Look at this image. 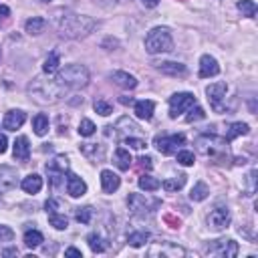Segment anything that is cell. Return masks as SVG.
Wrapping results in <instances>:
<instances>
[{
    "label": "cell",
    "instance_id": "24",
    "mask_svg": "<svg viewBox=\"0 0 258 258\" xmlns=\"http://www.w3.org/2000/svg\"><path fill=\"white\" fill-rule=\"evenodd\" d=\"M153 109H155V103H153L151 99H141V101H137L135 107H133L135 115H137L139 119H145V121H149V119L153 117Z\"/></svg>",
    "mask_w": 258,
    "mask_h": 258
},
{
    "label": "cell",
    "instance_id": "20",
    "mask_svg": "<svg viewBox=\"0 0 258 258\" xmlns=\"http://www.w3.org/2000/svg\"><path fill=\"white\" fill-rule=\"evenodd\" d=\"M119 185H121V177H119L117 173H113L111 169H103V171H101V187H103L105 194L117 191Z\"/></svg>",
    "mask_w": 258,
    "mask_h": 258
},
{
    "label": "cell",
    "instance_id": "8",
    "mask_svg": "<svg viewBox=\"0 0 258 258\" xmlns=\"http://www.w3.org/2000/svg\"><path fill=\"white\" fill-rule=\"evenodd\" d=\"M194 105H196V97L191 93H175L169 97V117L175 119L177 115L185 113Z\"/></svg>",
    "mask_w": 258,
    "mask_h": 258
},
{
    "label": "cell",
    "instance_id": "47",
    "mask_svg": "<svg viewBox=\"0 0 258 258\" xmlns=\"http://www.w3.org/2000/svg\"><path fill=\"white\" fill-rule=\"evenodd\" d=\"M137 161H139V165H141V167H145V169H151V167H153V163H151L153 159H151L149 155H141Z\"/></svg>",
    "mask_w": 258,
    "mask_h": 258
},
{
    "label": "cell",
    "instance_id": "11",
    "mask_svg": "<svg viewBox=\"0 0 258 258\" xmlns=\"http://www.w3.org/2000/svg\"><path fill=\"white\" fill-rule=\"evenodd\" d=\"M149 256H161V258H179V256H185V250L173 242H155L149 250H147Z\"/></svg>",
    "mask_w": 258,
    "mask_h": 258
},
{
    "label": "cell",
    "instance_id": "30",
    "mask_svg": "<svg viewBox=\"0 0 258 258\" xmlns=\"http://www.w3.org/2000/svg\"><path fill=\"white\" fill-rule=\"evenodd\" d=\"M58 64H60V56H58L56 50H52V52L46 56V60H44V64H42V71H44L46 75H52V73L58 71Z\"/></svg>",
    "mask_w": 258,
    "mask_h": 258
},
{
    "label": "cell",
    "instance_id": "33",
    "mask_svg": "<svg viewBox=\"0 0 258 258\" xmlns=\"http://www.w3.org/2000/svg\"><path fill=\"white\" fill-rule=\"evenodd\" d=\"M42 242H44V238H42V234L38 230H26L24 232V244L28 248H38Z\"/></svg>",
    "mask_w": 258,
    "mask_h": 258
},
{
    "label": "cell",
    "instance_id": "31",
    "mask_svg": "<svg viewBox=\"0 0 258 258\" xmlns=\"http://www.w3.org/2000/svg\"><path fill=\"white\" fill-rule=\"evenodd\" d=\"M32 129H34V133L36 135H46V131H48V117L44 115V113H38L34 119H32Z\"/></svg>",
    "mask_w": 258,
    "mask_h": 258
},
{
    "label": "cell",
    "instance_id": "5",
    "mask_svg": "<svg viewBox=\"0 0 258 258\" xmlns=\"http://www.w3.org/2000/svg\"><path fill=\"white\" fill-rule=\"evenodd\" d=\"M89 79H91V75H89L87 67L75 64V62L67 64L64 69H60L58 75H56V81L62 87H69V89H81V87L89 85Z\"/></svg>",
    "mask_w": 258,
    "mask_h": 258
},
{
    "label": "cell",
    "instance_id": "26",
    "mask_svg": "<svg viewBox=\"0 0 258 258\" xmlns=\"http://www.w3.org/2000/svg\"><path fill=\"white\" fill-rule=\"evenodd\" d=\"M87 244H89V248L95 252V254H101V252H105L107 250V240L99 234V232H93V234H89L87 236Z\"/></svg>",
    "mask_w": 258,
    "mask_h": 258
},
{
    "label": "cell",
    "instance_id": "13",
    "mask_svg": "<svg viewBox=\"0 0 258 258\" xmlns=\"http://www.w3.org/2000/svg\"><path fill=\"white\" fill-rule=\"evenodd\" d=\"M230 224V210L226 206H216L210 214H208V226L216 232L226 230Z\"/></svg>",
    "mask_w": 258,
    "mask_h": 258
},
{
    "label": "cell",
    "instance_id": "22",
    "mask_svg": "<svg viewBox=\"0 0 258 258\" xmlns=\"http://www.w3.org/2000/svg\"><path fill=\"white\" fill-rule=\"evenodd\" d=\"M81 151L87 159H91L93 163H101L105 159V149L103 145H97V143H83L81 145Z\"/></svg>",
    "mask_w": 258,
    "mask_h": 258
},
{
    "label": "cell",
    "instance_id": "10",
    "mask_svg": "<svg viewBox=\"0 0 258 258\" xmlns=\"http://www.w3.org/2000/svg\"><path fill=\"white\" fill-rule=\"evenodd\" d=\"M67 169H69V159H67V155H56V157H52V159L46 163V173H48L50 183H52L54 187L60 183V179H62V175H64Z\"/></svg>",
    "mask_w": 258,
    "mask_h": 258
},
{
    "label": "cell",
    "instance_id": "28",
    "mask_svg": "<svg viewBox=\"0 0 258 258\" xmlns=\"http://www.w3.org/2000/svg\"><path fill=\"white\" fill-rule=\"evenodd\" d=\"M131 153L125 149V147H119V149H115V165L121 169V171H127L129 167H131Z\"/></svg>",
    "mask_w": 258,
    "mask_h": 258
},
{
    "label": "cell",
    "instance_id": "14",
    "mask_svg": "<svg viewBox=\"0 0 258 258\" xmlns=\"http://www.w3.org/2000/svg\"><path fill=\"white\" fill-rule=\"evenodd\" d=\"M18 181V173L10 165H0V194L10 191Z\"/></svg>",
    "mask_w": 258,
    "mask_h": 258
},
{
    "label": "cell",
    "instance_id": "51",
    "mask_svg": "<svg viewBox=\"0 0 258 258\" xmlns=\"http://www.w3.org/2000/svg\"><path fill=\"white\" fill-rule=\"evenodd\" d=\"M141 4H143L145 8H155V6L159 4V0H141Z\"/></svg>",
    "mask_w": 258,
    "mask_h": 258
},
{
    "label": "cell",
    "instance_id": "42",
    "mask_svg": "<svg viewBox=\"0 0 258 258\" xmlns=\"http://www.w3.org/2000/svg\"><path fill=\"white\" fill-rule=\"evenodd\" d=\"M95 111L99 113V115H103V117H107V115H111L113 113V107H111V103H107V101H103V99H99V101H95Z\"/></svg>",
    "mask_w": 258,
    "mask_h": 258
},
{
    "label": "cell",
    "instance_id": "3",
    "mask_svg": "<svg viewBox=\"0 0 258 258\" xmlns=\"http://www.w3.org/2000/svg\"><path fill=\"white\" fill-rule=\"evenodd\" d=\"M173 48V38L167 26H155L145 36V50L149 54H161L169 52Z\"/></svg>",
    "mask_w": 258,
    "mask_h": 258
},
{
    "label": "cell",
    "instance_id": "43",
    "mask_svg": "<svg viewBox=\"0 0 258 258\" xmlns=\"http://www.w3.org/2000/svg\"><path fill=\"white\" fill-rule=\"evenodd\" d=\"M121 141H123V145H129V147H133V149H143V147H145V139L139 137V135H135V137H125V139H121Z\"/></svg>",
    "mask_w": 258,
    "mask_h": 258
},
{
    "label": "cell",
    "instance_id": "34",
    "mask_svg": "<svg viewBox=\"0 0 258 258\" xmlns=\"http://www.w3.org/2000/svg\"><path fill=\"white\" fill-rule=\"evenodd\" d=\"M147 240H149V232H145V230H139V232H131V234L127 236V244H129V246H133V248H139V246H143Z\"/></svg>",
    "mask_w": 258,
    "mask_h": 258
},
{
    "label": "cell",
    "instance_id": "25",
    "mask_svg": "<svg viewBox=\"0 0 258 258\" xmlns=\"http://www.w3.org/2000/svg\"><path fill=\"white\" fill-rule=\"evenodd\" d=\"M20 187L26 191V194H38L42 189V177L38 173H30L26 175L22 181H20Z\"/></svg>",
    "mask_w": 258,
    "mask_h": 258
},
{
    "label": "cell",
    "instance_id": "48",
    "mask_svg": "<svg viewBox=\"0 0 258 258\" xmlns=\"http://www.w3.org/2000/svg\"><path fill=\"white\" fill-rule=\"evenodd\" d=\"M64 256H71V258H83L81 250H79V248H75V246L67 248V250H64Z\"/></svg>",
    "mask_w": 258,
    "mask_h": 258
},
{
    "label": "cell",
    "instance_id": "39",
    "mask_svg": "<svg viewBox=\"0 0 258 258\" xmlns=\"http://www.w3.org/2000/svg\"><path fill=\"white\" fill-rule=\"evenodd\" d=\"M95 131H97V127H95V123L91 119H81V123H79V135L91 137Z\"/></svg>",
    "mask_w": 258,
    "mask_h": 258
},
{
    "label": "cell",
    "instance_id": "52",
    "mask_svg": "<svg viewBox=\"0 0 258 258\" xmlns=\"http://www.w3.org/2000/svg\"><path fill=\"white\" fill-rule=\"evenodd\" d=\"M0 14L8 16V14H10V8H8V6H4V4H0Z\"/></svg>",
    "mask_w": 258,
    "mask_h": 258
},
{
    "label": "cell",
    "instance_id": "41",
    "mask_svg": "<svg viewBox=\"0 0 258 258\" xmlns=\"http://www.w3.org/2000/svg\"><path fill=\"white\" fill-rule=\"evenodd\" d=\"M187 111H189V113L185 115V121H187V123H194V121H200V119H204V117H206L204 109H202V107H198V105L189 107Z\"/></svg>",
    "mask_w": 258,
    "mask_h": 258
},
{
    "label": "cell",
    "instance_id": "6",
    "mask_svg": "<svg viewBox=\"0 0 258 258\" xmlns=\"http://www.w3.org/2000/svg\"><path fill=\"white\" fill-rule=\"evenodd\" d=\"M238 242L234 240H214L206 244L204 254L206 256H218V258H234L238 254Z\"/></svg>",
    "mask_w": 258,
    "mask_h": 258
},
{
    "label": "cell",
    "instance_id": "21",
    "mask_svg": "<svg viewBox=\"0 0 258 258\" xmlns=\"http://www.w3.org/2000/svg\"><path fill=\"white\" fill-rule=\"evenodd\" d=\"M109 79H111L117 87H121V89H135V87H137V79H135L133 75L125 73V71H113V73L109 75Z\"/></svg>",
    "mask_w": 258,
    "mask_h": 258
},
{
    "label": "cell",
    "instance_id": "46",
    "mask_svg": "<svg viewBox=\"0 0 258 258\" xmlns=\"http://www.w3.org/2000/svg\"><path fill=\"white\" fill-rule=\"evenodd\" d=\"M163 222L169 224V228H179V218H175L173 214H165L163 216Z\"/></svg>",
    "mask_w": 258,
    "mask_h": 258
},
{
    "label": "cell",
    "instance_id": "37",
    "mask_svg": "<svg viewBox=\"0 0 258 258\" xmlns=\"http://www.w3.org/2000/svg\"><path fill=\"white\" fill-rule=\"evenodd\" d=\"M48 222H50V226H54L56 230H67V226H69V220H67L64 216L56 214V212H48Z\"/></svg>",
    "mask_w": 258,
    "mask_h": 258
},
{
    "label": "cell",
    "instance_id": "44",
    "mask_svg": "<svg viewBox=\"0 0 258 258\" xmlns=\"http://www.w3.org/2000/svg\"><path fill=\"white\" fill-rule=\"evenodd\" d=\"M194 161H196V157H194L191 151H187V149L177 151V163H181V165H194Z\"/></svg>",
    "mask_w": 258,
    "mask_h": 258
},
{
    "label": "cell",
    "instance_id": "9",
    "mask_svg": "<svg viewBox=\"0 0 258 258\" xmlns=\"http://www.w3.org/2000/svg\"><path fill=\"white\" fill-rule=\"evenodd\" d=\"M185 137L181 133H173V135H157L153 145L157 147V151H161L163 155H169V153H175L179 145H183Z\"/></svg>",
    "mask_w": 258,
    "mask_h": 258
},
{
    "label": "cell",
    "instance_id": "2",
    "mask_svg": "<svg viewBox=\"0 0 258 258\" xmlns=\"http://www.w3.org/2000/svg\"><path fill=\"white\" fill-rule=\"evenodd\" d=\"M95 26H97V22L91 16H83V14H75V12H64L58 18V32L67 38H83Z\"/></svg>",
    "mask_w": 258,
    "mask_h": 258
},
{
    "label": "cell",
    "instance_id": "38",
    "mask_svg": "<svg viewBox=\"0 0 258 258\" xmlns=\"http://www.w3.org/2000/svg\"><path fill=\"white\" fill-rule=\"evenodd\" d=\"M238 10L244 16H248V18H254L256 16V4H254V0H240L238 2Z\"/></svg>",
    "mask_w": 258,
    "mask_h": 258
},
{
    "label": "cell",
    "instance_id": "12",
    "mask_svg": "<svg viewBox=\"0 0 258 258\" xmlns=\"http://www.w3.org/2000/svg\"><path fill=\"white\" fill-rule=\"evenodd\" d=\"M226 91H228V85L226 83H212L208 89H206V95H208V101L212 105L214 111H220L224 113V107H222V101L226 99Z\"/></svg>",
    "mask_w": 258,
    "mask_h": 258
},
{
    "label": "cell",
    "instance_id": "54",
    "mask_svg": "<svg viewBox=\"0 0 258 258\" xmlns=\"http://www.w3.org/2000/svg\"><path fill=\"white\" fill-rule=\"evenodd\" d=\"M40 2H50V0H40Z\"/></svg>",
    "mask_w": 258,
    "mask_h": 258
},
{
    "label": "cell",
    "instance_id": "17",
    "mask_svg": "<svg viewBox=\"0 0 258 258\" xmlns=\"http://www.w3.org/2000/svg\"><path fill=\"white\" fill-rule=\"evenodd\" d=\"M26 121V115L24 111L20 109H10L6 115H4V121H2V127L8 129V131H16L18 127H22V123Z\"/></svg>",
    "mask_w": 258,
    "mask_h": 258
},
{
    "label": "cell",
    "instance_id": "27",
    "mask_svg": "<svg viewBox=\"0 0 258 258\" xmlns=\"http://www.w3.org/2000/svg\"><path fill=\"white\" fill-rule=\"evenodd\" d=\"M46 28V20L44 18H40V16H32V18H28L26 22H24V30L28 32V34H40L42 30Z\"/></svg>",
    "mask_w": 258,
    "mask_h": 258
},
{
    "label": "cell",
    "instance_id": "40",
    "mask_svg": "<svg viewBox=\"0 0 258 258\" xmlns=\"http://www.w3.org/2000/svg\"><path fill=\"white\" fill-rule=\"evenodd\" d=\"M75 218H77V222H81V224H89V222H91V218H93V208H91V206L77 208Z\"/></svg>",
    "mask_w": 258,
    "mask_h": 258
},
{
    "label": "cell",
    "instance_id": "49",
    "mask_svg": "<svg viewBox=\"0 0 258 258\" xmlns=\"http://www.w3.org/2000/svg\"><path fill=\"white\" fill-rule=\"evenodd\" d=\"M6 149H8V139L4 133H0V153H4Z\"/></svg>",
    "mask_w": 258,
    "mask_h": 258
},
{
    "label": "cell",
    "instance_id": "1",
    "mask_svg": "<svg viewBox=\"0 0 258 258\" xmlns=\"http://www.w3.org/2000/svg\"><path fill=\"white\" fill-rule=\"evenodd\" d=\"M28 95L38 105H54L67 95V87H62L56 79L52 81V79L38 77L28 85Z\"/></svg>",
    "mask_w": 258,
    "mask_h": 258
},
{
    "label": "cell",
    "instance_id": "50",
    "mask_svg": "<svg viewBox=\"0 0 258 258\" xmlns=\"http://www.w3.org/2000/svg\"><path fill=\"white\" fill-rule=\"evenodd\" d=\"M44 208H46V212H56V202L54 200H46Z\"/></svg>",
    "mask_w": 258,
    "mask_h": 258
},
{
    "label": "cell",
    "instance_id": "29",
    "mask_svg": "<svg viewBox=\"0 0 258 258\" xmlns=\"http://www.w3.org/2000/svg\"><path fill=\"white\" fill-rule=\"evenodd\" d=\"M183 185H185V175H183V173L173 175V177H167V179L161 181V187H163L165 191H177V189H181Z\"/></svg>",
    "mask_w": 258,
    "mask_h": 258
},
{
    "label": "cell",
    "instance_id": "23",
    "mask_svg": "<svg viewBox=\"0 0 258 258\" xmlns=\"http://www.w3.org/2000/svg\"><path fill=\"white\" fill-rule=\"evenodd\" d=\"M12 153H14V159L24 161V163L28 161V157H30V145H28V139H26L24 135L16 137L14 147H12Z\"/></svg>",
    "mask_w": 258,
    "mask_h": 258
},
{
    "label": "cell",
    "instance_id": "7",
    "mask_svg": "<svg viewBox=\"0 0 258 258\" xmlns=\"http://www.w3.org/2000/svg\"><path fill=\"white\" fill-rule=\"evenodd\" d=\"M161 202L157 198H149L143 194H129L127 198V206L133 214H145V212H153Z\"/></svg>",
    "mask_w": 258,
    "mask_h": 258
},
{
    "label": "cell",
    "instance_id": "53",
    "mask_svg": "<svg viewBox=\"0 0 258 258\" xmlns=\"http://www.w3.org/2000/svg\"><path fill=\"white\" fill-rule=\"evenodd\" d=\"M14 254H18V250H16V248H10V250H4V256H14Z\"/></svg>",
    "mask_w": 258,
    "mask_h": 258
},
{
    "label": "cell",
    "instance_id": "45",
    "mask_svg": "<svg viewBox=\"0 0 258 258\" xmlns=\"http://www.w3.org/2000/svg\"><path fill=\"white\" fill-rule=\"evenodd\" d=\"M12 238H14V232H12L8 226H2V224H0V242H2V240L10 242Z\"/></svg>",
    "mask_w": 258,
    "mask_h": 258
},
{
    "label": "cell",
    "instance_id": "16",
    "mask_svg": "<svg viewBox=\"0 0 258 258\" xmlns=\"http://www.w3.org/2000/svg\"><path fill=\"white\" fill-rule=\"evenodd\" d=\"M115 129H117V135H119L121 139L139 135V125H137L133 119H129V117H121V119L115 123Z\"/></svg>",
    "mask_w": 258,
    "mask_h": 258
},
{
    "label": "cell",
    "instance_id": "19",
    "mask_svg": "<svg viewBox=\"0 0 258 258\" xmlns=\"http://www.w3.org/2000/svg\"><path fill=\"white\" fill-rule=\"evenodd\" d=\"M155 69H157L159 73L167 75V77H183V75L187 73L185 64H181V62H173V60H163V62H157V64H155Z\"/></svg>",
    "mask_w": 258,
    "mask_h": 258
},
{
    "label": "cell",
    "instance_id": "18",
    "mask_svg": "<svg viewBox=\"0 0 258 258\" xmlns=\"http://www.w3.org/2000/svg\"><path fill=\"white\" fill-rule=\"evenodd\" d=\"M67 191H69L71 198H81V196H85V194H87V183H85V179H81V177L75 175V173H69V175H67Z\"/></svg>",
    "mask_w": 258,
    "mask_h": 258
},
{
    "label": "cell",
    "instance_id": "35",
    "mask_svg": "<svg viewBox=\"0 0 258 258\" xmlns=\"http://www.w3.org/2000/svg\"><path fill=\"white\" fill-rule=\"evenodd\" d=\"M137 183H139V187L145 189V191H155V189L161 187V181H159L157 177H151V175H141Z\"/></svg>",
    "mask_w": 258,
    "mask_h": 258
},
{
    "label": "cell",
    "instance_id": "4",
    "mask_svg": "<svg viewBox=\"0 0 258 258\" xmlns=\"http://www.w3.org/2000/svg\"><path fill=\"white\" fill-rule=\"evenodd\" d=\"M196 147L202 155L212 157V159H222L224 155H228V139L226 137L206 133V135L196 137Z\"/></svg>",
    "mask_w": 258,
    "mask_h": 258
},
{
    "label": "cell",
    "instance_id": "15",
    "mask_svg": "<svg viewBox=\"0 0 258 258\" xmlns=\"http://www.w3.org/2000/svg\"><path fill=\"white\" fill-rule=\"evenodd\" d=\"M218 73H220L218 60L212 54H202V58H200V77L210 79V77H216Z\"/></svg>",
    "mask_w": 258,
    "mask_h": 258
},
{
    "label": "cell",
    "instance_id": "36",
    "mask_svg": "<svg viewBox=\"0 0 258 258\" xmlns=\"http://www.w3.org/2000/svg\"><path fill=\"white\" fill-rule=\"evenodd\" d=\"M208 194H210V187H208L204 181H198V183L191 187L189 198H191L194 202H202V200H206V198H208Z\"/></svg>",
    "mask_w": 258,
    "mask_h": 258
},
{
    "label": "cell",
    "instance_id": "32",
    "mask_svg": "<svg viewBox=\"0 0 258 258\" xmlns=\"http://www.w3.org/2000/svg\"><path fill=\"white\" fill-rule=\"evenodd\" d=\"M248 131H250V127H248L246 123L236 121V123H232V125H230L228 133H226V139H228V141H232V139H236V137H240V135H246Z\"/></svg>",
    "mask_w": 258,
    "mask_h": 258
}]
</instances>
